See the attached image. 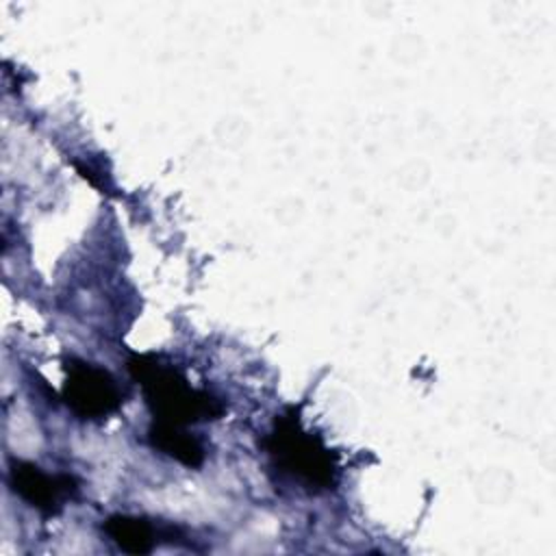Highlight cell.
Listing matches in <instances>:
<instances>
[{
    "mask_svg": "<svg viewBox=\"0 0 556 556\" xmlns=\"http://www.w3.org/2000/svg\"><path fill=\"white\" fill-rule=\"evenodd\" d=\"M150 441L163 454L176 458L187 467H200L204 463V447L202 443L189 434L182 426L154 421L150 428Z\"/></svg>",
    "mask_w": 556,
    "mask_h": 556,
    "instance_id": "6",
    "label": "cell"
},
{
    "mask_svg": "<svg viewBox=\"0 0 556 556\" xmlns=\"http://www.w3.org/2000/svg\"><path fill=\"white\" fill-rule=\"evenodd\" d=\"M63 384L65 404L83 419H102L122 406V393L115 378L93 363L67 361Z\"/></svg>",
    "mask_w": 556,
    "mask_h": 556,
    "instance_id": "3",
    "label": "cell"
},
{
    "mask_svg": "<svg viewBox=\"0 0 556 556\" xmlns=\"http://www.w3.org/2000/svg\"><path fill=\"white\" fill-rule=\"evenodd\" d=\"M274 460L291 476L311 486L328 489L334 484L337 463L330 450L313 434L304 432L298 415H280L267 439Z\"/></svg>",
    "mask_w": 556,
    "mask_h": 556,
    "instance_id": "2",
    "label": "cell"
},
{
    "mask_svg": "<svg viewBox=\"0 0 556 556\" xmlns=\"http://www.w3.org/2000/svg\"><path fill=\"white\" fill-rule=\"evenodd\" d=\"M11 489L28 502L33 508L41 510L43 515H54L61 510L63 502L76 493V480L67 473L50 476L41 471L33 463L13 460L9 469Z\"/></svg>",
    "mask_w": 556,
    "mask_h": 556,
    "instance_id": "4",
    "label": "cell"
},
{
    "mask_svg": "<svg viewBox=\"0 0 556 556\" xmlns=\"http://www.w3.org/2000/svg\"><path fill=\"white\" fill-rule=\"evenodd\" d=\"M128 371L141 384L154 421L187 426L200 419H215L224 410L215 395L193 389L176 367L163 365L154 356H132Z\"/></svg>",
    "mask_w": 556,
    "mask_h": 556,
    "instance_id": "1",
    "label": "cell"
},
{
    "mask_svg": "<svg viewBox=\"0 0 556 556\" xmlns=\"http://www.w3.org/2000/svg\"><path fill=\"white\" fill-rule=\"evenodd\" d=\"M104 532L115 541V545L122 552L128 554H148L154 549L159 539H172L176 536V528H163L156 530L148 519L143 517H130V515H113L104 521Z\"/></svg>",
    "mask_w": 556,
    "mask_h": 556,
    "instance_id": "5",
    "label": "cell"
}]
</instances>
